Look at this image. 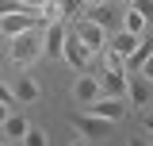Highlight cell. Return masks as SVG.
<instances>
[{"mask_svg":"<svg viewBox=\"0 0 153 146\" xmlns=\"http://www.w3.org/2000/svg\"><path fill=\"white\" fill-rule=\"evenodd\" d=\"M100 92L123 100V96H126V73H123V69H107V77L100 81Z\"/></svg>","mask_w":153,"mask_h":146,"instance_id":"cell-11","label":"cell"},{"mask_svg":"<svg viewBox=\"0 0 153 146\" xmlns=\"http://www.w3.org/2000/svg\"><path fill=\"white\" fill-rule=\"evenodd\" d=\"M126 104H138V108H146V104H153V81L149 77H126V96H123Z\"/></svg>","mask_w":153,"mask_h":146,"instance_id":"cell-5","label":"cell"},{"mask_svg":"<svg viewBox=\"0 0 153 146\" xmlns=\"http://www.w3.org/2000/svg\"><path fill=\"white\" fill-rule=\"evenodd\" d=\"M23 4H31V8H46V0H23Z\"/></svg>","mask_w":153,"mask_h":146,"instance_id":"cell-22","label":"cell"},{"mask_svg":"<svg viewBox=\"0 0 153 146\" xmlns=\"http://www.w3.org/2000/svg\"><path fill=\"white\" fill-rule=\"evenodd\" d=\"M146 131H149V135H153V115H146Z\"/></svg>","mask_w":153,"mask_h":146,"instance_id":"cell-23","label":"cell"},{"mask_svg":"<svg viewBox=\"0 0 153 146\" xmlns=\"http://www.w3.org/2000/svg\"><path fill=\"white\" fill-rule=\"evenodd\" d=\"M138 73H142V77H149V81H153V54L146 58V62H142V65H138Z\"/></svg>","mask_w":153,"mask_h":146,"instance_id":"cell-21","label":"cell"},{"mask_svg":"<svg viewBox=\"0 0 153 146\" xmlns=\"http://www.w3.org/2000/svg\"><path fill=\"white\" fill-rule=\"evenodd\" d=\"M96 96H100V81H96L92 73H80L73 81V100L76 104H92Z\"/></svg>","mask_w":153,"mask_h":146,"instance_id":"cell-8","label":"cell"},{"mask_svg":"<svg viewBox=\"0 0 153 146\" xmlns=\"http://www.w3.org/2000/svg\"><path fill=\"white\" fill-rule=\"evenodd\" d=\"M69 31H73V35L80 38V42H84L88 50H92V54H96V50H100V46H103V42H107V31H103L100 23H92V19H88V16H80V19H76V23H73V27H69Z\"/></svg>","mask_w":153,"mask_h":146,"instance_id":"cell-3","label":"cell"},{"mask_svg":"<svg viewBox=\"0 0 153 146\" xmlns=\"http://www.w3.org/2000/svg\"><path fill=\"white\" fill-rule=\"evenodd\" d=\"M42 58V27H27V31H19L16 38H12V62L16 65H31V62H38Z\"/></svg>","mask_w":153,"mask_h":146,"instance_id":"cell-1","label":"cell"},{"mask_svg":"<svg viewBox=\"0 0 153 146\" xmlns=\"http://www.w3.org/2000/svg\"><path fill=\"white\" fill-rule=\"evenodd\" d=\"M65 35H69V27L61 23V16H57V19H50V23L42 27V54H46V58H61Z\"/></svg>","mask_w":153,"mask_h":146,"instance_id":"cell-2","label":"cell"},{"mask_svg":"<svg viewBox=\"0 0 153 146\" xmlns=\"http://www.w3.org/2000/svg\"><path fill=\"white\" fill-rule=\"evenodd\" d=\"M73 127H76V135H84V138H103L107 127H111V119H100V115H92V111H84V115L73 119Z\"/></svg>","mask_w":153,"mask_h":146,"instance_id":"cell-7","label":"cell"},{"mask_svg":"<svg viewBox=\"0 0 153 146\" xmlns=\"http://www.w3.org/2000/svg\"><path fill=\"white\" fill-rule=\"evenodd\" d=\"M27 127H31V123H27L23 115H12V111H8V115H4V123H0V138H8V142H23Z\"/></svg>","mask_w":153,"mask_h":146,"instance_id":"cell-10","label":"cell"},{"mask_svg":"<svg viewBox=\"0 0 153 146\" xmlns=\"http://www.w3.org/2000/svg\"><path fill=\"white\" fill-rule=\"evenodd\" d=\"M61 58H65L73 69H84V65H88V58H92V50H88V46L69 31V35H65V46H61Z\"/></svg>","mask_w":153,"mask_h":146,"instance_id":"cell-6","label":"cell"},{"mask_svg":"<svg viewBox=\"0 0 153 146\" xmlns=\"http://www.w3.org/2000/svg\"><path fill=\"white\" fill-rule=\"evenodd\" d=\"M84 111H92V115H100V119H111V123H119L123 115H126V100H119V96H96L92 104H84Z\"/></svg>","mask_w":153,"mask_h":146,"instance_id":"cell-4","label":"cell"},{"mask_svg":"<svg viewBox=\"0 0 153 146\" xmlns=\"http://www.w3.org/2000/svg\"><path fill=\"white\" fill-rule=\"evenodd\" d=\"M130 8H134V12H142L146 19L153 16V0H130Z\"/></svg>","mask_w":153,"mask_h":146,"instance_id":"cell-19","label":"cell"},{"mask_svg":"<svg viewBox=\"0 0 153 146\" xmlns=\"http://www.w3.org/2000/svg\"><path fill=\"white\" fill-rule=\"evenodd\" d=\"M35 23L38 19L27 16V12H12V16H0V31H4L8 38H16L19 31H27V27H35ZM38 27H42V23H38Z\"/></svg>","mask_w":153,"mask_h":146,"instance_id":"cell-9","label":"cell"},{"mask_svg":"<svg viewBox=\"0 0 153 146\" xmlns=\"http://www.w3.org/2000/svg\"><path fill=\"white\" fill-rule=\"evenodd\" d=\"M4 115H8V104H0V123H4Z\"/></svg>","mask_w":153,"mask_h":146,"instance_id":"cell-24","label":"cell"},{"mask_svg":"<svg viewBox=\"0 0 153 146\" xmlns=\"http://www.w3.org/2000/svg\"><path fill=\"white\" fill-rule=\"evenodd\" d=\"M0 104H8V108H12V104H16V92L8 89V85H4V81H0Z\"/></svg>","mask_w":153,"mask_h":146,"instance_id":"cell-20","label":"cell"},{"mask_svg":"<svg viewBox=\"0 0 153 146\" xmlns=\"http://www.w3.org/2000/svg\"><path fill=\"white\" fill-rule=\"evenodd\" d=\"M126 4H130V0H126Z\"/></svg>","mask_w":153,"mask_h":146,"instance_id":"cell-26","label":"cell"},{"mask_svg":"<svg viewBox=\"0 0 153 146\" xmlns=\"http://www.w3.org/2000/svg\"><path fill=\"white\" fill-rule=\"evenodd\" d=\"M12 92H16V104H35L38 96H42V89H38L35 77H19L16 85H12Z\"/></svg>","mask_w":153,"mask_h":146,"instance_id":"cell-12","label":"cell"},{"mask_svg":"<svg viewBox=\"0 0 153 146\" xmlns=\"http://www.w3.org/2000/svg\"><path fill=\"white\" fill-rule=\"evenodd\" d=\"M88 12V4L84 0H57V16H69V19H80Z\"/></svg>","mask_w":153,"mask_h":146,"instance_id":"cell-14","label":"cell"},{"mask_svg":"<svg viewBox=\"0 0 153 146\" xmlns=\"http://www.w3.org/2000/svg\"><path fill=\"white\" fill-rule=\"evenodd\" d=\"M84 4H88V8H92V4H107V0H84Z\"/></svg>","mask_w":153,"mask_h":146,"instance_id":"cell-25","label":"cell"},{"mask_svg":"<svg viewBox=\"0 0 153 146\" xmlns=\"http://www.w3.org/2000/svg\"><path fill=\"white\" fill-rule=\"evenodd\" d=\"M84 16L92 19V23H100V27H103V31H107V27H111V8H107V4H92V8H88V12H84Z\"/></svg>","mask_w":153,"mask_h":146,"instance_id":"cell-16","label":"cell"},{"mask_svg":"<svg viewBox=\"0 0 153 146\" xmlns=\"http://www.w3.org/2000/svg\"><path fill=\"white\" fill-rule=\"evenodd\" d=\"M96 54L103 58V69H123V58L115 54V50H111V46H107V42H103V46H100ZM123 73H126V69H123Z\"/></svg>","mask_w":153,"mask_h":146,"instance_id":"cell-17","label":"cell"},{"mask_svg":"<svg viewBox=\"0 0 153 146\" xmlns=\"http://www.w3.org/2000/svg\"><path fill=\"white\" fill-rule=\"evenodd\" d=\"M23 142H27V146H46V142H50V135H46V131H38V127H27Z\"/></svg>","mask_w":153,"mask_h":146,"instance_id":"cell-18","label":"cell"},{"mask_svg":"<svg viewBox=\"0 0 153 146\" xmlns=\"http://www.w3.org/2000/svg\"><path fill=\"white\" fill-rule=\"evenodd\" d=\"M138 42H142V35H130V31H119V35H111V38H107V46H111L119 58H126L134 46H138Z\"/></svg>","mask_w":153,"mask_h":146,"instance_id":"cell-13","label":"cell"},{"mask_svg":"<svg viewBox=\"0 0 153 146\" xmlns=\"http://www.w3.org/2000/svg\"><path fill=\"white\" fill-rule=\"evenodd\" d=\"M146 23H149V19L142 16V12H126V19H123V31H130V35H146Z\"/></svg>","mask_w":153,"mask_h":146,"instance_id":"cell-15","label":"cell"}]
</instances>
